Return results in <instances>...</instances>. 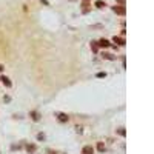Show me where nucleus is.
I'll return each mask as SVG.
<instances>
[{
  "mask_svg": "<svg viewBox=\"0 0 154 154\" xmlns=\"http://www.w3.org/2000/svg\"><path fill=\"white\" fill-rule=\"evenodd\" d=\"M54 116H56V119L59 120V122H60V123H68V122H69V116H68V114H66V112H62V111H57V112H56V114H54Z\"/></svg>",
  "mask_w": 154,
  "mask_h": 154,
  "instance_id": "nucleus-1",
  "label": "nucleus"
},
{
  "mask_svg": "<svg viewBox=\"0 0 154 154\" xmlns=\"http://www.w3.org/2000/svg\"><path fill=\"white\" fill-rule=\"evenodd\" d=\"M112 11H114L117 16H125V14H126L125 5H117V3H116V6H112Z\"/></svg>",
  "mask_w": 154,
  "mask_h": 154,
  "instance_id": "nucleus-2",
  "label": "nucleus"
},
{
  "mask_svg": "<svg viewBox=\"0 0 154 154\" xmlns=\"http://www.w3.org/2000/svg\"><path fill=\"white\" fill-rule=\"evenodd\" d=\"M29 117H31V120H32V122H40V119H42V116H40V112H39V111H36V110L29 111Z\"/></svg>",
  "mask_w": 154,
  "mask_h": 154,
  "instance_id": "nucleus-3",
  "label": "nucleus"
},
{
  "mask_svg": "<svg viewBox=\"0 0 154 154\" xmlns=\"http://www.w3.org/2000/svg\"><path fill=\"white\" fill-rule=\"evenodd\" d=\"M25 150L28 154H34L37 151V145L36 143H25Z\"/></svg>",
  "mask_w": 154,
  "mask_h": 154,
  "instance_id": "nucleus-4",
  "label": "nucleus"
},
{
  "mask_svg": "<svg viewBox=\"0 0 154 154\" xmlns=\"http://www.w3.org/2000/svg\"><path fill=\"white\" fill-rule=\"evenodd\" d=\"M97 45H99V48H110V46H111V43H110L108 39H100V40H97Z\"/></svg>",
  "mask_w": 154,
  "mask_h": 154,
  "instance_id": "nucleus-5",
  "label": "nucleus"
},
{
  "mask_svg": "<svg viewBox=\"0 0 154 154\" xmlns=\"http://www.w3.org/2000/svg\"><path fill=\"white\" fill-rule=\"evenodd\" d=\"M94 153H96V150L92 145H85L82 148V154H94Z\"/></svg>",
  "mask_w": 154,
  "mask_h": 154,
  "instance_id": "nucleus-6",
  "label": "nucleus"
},
{
  "mask_svg": "<svg viewBox=\"0 0 154 154\" xmlns=\"http://www.w3.org/2000/svg\"><path fill=\"white\" fill-rule=\"evenodd\" d=\"M112 42L116 43V46H123L126 42H125V39L123 37H120V36H114L112 37Z\"/></svg>",
  "mask_w": 154,
  "mask_h": 154,
  "instance_id": "nucleus-7",
  "label": "nucleus"
},
{
  "mask_svg": "<svg viewBox=\"0 0 154 154\" xmlns=\"http://www.w3.org/2000/svg\"><path fill=\"white\" fill-rule=\"evenodd\" d=\"M90 9H91L90 0H83V2H82V12H83V14H86V12H90Z\"/></svg>",
  "mask_w": 154,
  "mask_h": 154,
  "instance_id": "nucleus-8",
  "label": "nucleus"
},
{
  "mask_svg": "<svg viewBox=\"0 0 154 154\" xmlns=\"http://www.w3.org/2000/svg\"><path fill=\"white\" fill-rule=\"evenodd\" d=\"M0 80H2V83L6 86V88H11V86H12V82H11V79H9V77L2 76V77H0Z\"/></svg>",
  "mask_w": 154,
  "mask_h": 154,
  "instance_id": "nucleus-9",
  "label": "nucleus"
},
{
  "mask_svg": "<svg viewBox=\"0 0 154 154\" xmlns=\"http://www.w3.org/2000/svg\"><path fill=\"white\" fill-rule=\"evenodd\" d=\"M102 59H106V60H116L114 54H111V52H102Z\"/></svg>",
  "mask_w": 154,
  "mask_h": 154,
  "instance_id": "nucleus-10",
  "label": "nucleus"
},
{
  "mask_svg": "<svg viewBox=\"0 0 154 154\" xmlns=\"http://www.w3.org/2000/svg\"><path fill=\"white\" fill-rule=\"evenodd\" d=\"M97 151L99 153H105L106 151V145L103 142H97Z\"/></svg>",
  "mask_w": 154,
  "mask_h": 154,
  "instance_id": "nucleus-11",
  "label": "nucleus"
},
{
  "mask_svg": "<svg viewBox=\"0 0 154 154\" xmlns=\"http://www.w3.org/2000/svg\"><path fill=\"white\" fill-rule=\"evenodd\" d=\"M94 5H96V8H99V9H103L105 6H106V3L103 2V0H96Z\"/></svg>",
  "mask_w": 154,
  "mask_h": 154,
  "instance_id": "nucleus-12",
  "label": "nucleus"
},
{
  "mask_svg": "<svg viewBox=\"0 0 154 154\" xmlns=\"http://www.w3.org/2000/svg\"><path fill=\"white\" fill-rule=\"evenodd\" d=\"M90 46H91V51H92V52H99V45H97L96 40H92Z\"/></svg>",
  "mask_w": 154,
  "mask_h": 154,
  "instance_id": "nucleus-13",
  "label": "nucleus"
},
{
  "mask_svg": "<svg viewBox=\"0 0 154 154\" xmlns=\"http://www.w3.org/2000/svg\"><path fill=\"white\" fill-rule=\"evenodd\" d=\"M116 133H117V134H120L122 137H125V136H126V131H125V128H123V126H120V128H117V130H116Z\"/></svg>",
  "mask_w": 154,
  "mask_h": 154,
  "instance_id": "nucleus-14",
  "label": "nucleus"
},
{
  "mask_svg": "<svg viewBox=\"0 0 154 154\" xmlns=\"http://www.w3.org/2000/svg\"><path fill=\"white\" fill-rule=\"evenodd\" d=\"M45 139H46L45 133H39V134H37V140H39V142H43Z\"/></svg>",
  "mask_w": 154,
  "mask_h": 154,
  "instance_id": "nucleus-15",
  "label": "nucleus"
},
{
  "mask_svg": "<svg viewBox=\"0 0 154 154\" xmlns=\"http://www.w3.org/2000/svg\"><path fill=\"white\" fill-rule=\"evenodd\" d=\"M97 77L102 79V77H106V72H97Z\"/></svg>",
  "mask_w": 154,
  "mask_h": 154,
  "instance_id": "nucleus-16",
  "label": "nucleus"
},
{
  "mask_svg": "<svg viewBox=\"0 0 154 154\" xmlns=\"http://www.w3.org/2000/svg\"><path fill=\"white\" fill-rule=\"evenodd\" d=\"M3 100H5V102H9L11 97H9V96H5V97H3Z\"/></svg>",
  "mask_w": 154,
  "mask_h": 154,
  "instance_id": "nucleus-17",
  "label": "nucleus"
},
{
  "mask_svg": "<svg viewBox=\"0 0 154 154\" xmlns=\"http://www.w3.org/2000/svg\"><path fill=\"white\" fill-rule=\"evenodd\" d=\"M48 154H59L57 151H52V150H48Z\"/></svg>",
  "mask_w": 154,
  "mask_h": 154,
  "instance_id": "nucleus-18",
  "label": "nucleus"
},
{
  "mask_svg": "<svg viewBox=\"0 0 154 154\" xmlns=\"http://www.w3.org/2000/svg\"><path fill=\"white\" fill-rule=\"evenodd\" d=\"M117 2H119L120 5H125V0H117Z\"/></svg>",
  "mask_w": 154,
  "mask_h": 154,
  "instance_id": "nucleus-19",
  "label": "nucleus"
},
{
  "mask_svg": "<svg viewBox=\"0 0 154 154\" xmlns=\"http://www.w3.org/2000/svg\"><path fill=\"white\" fill-rule=\"evenodd\" d=\"M5 68H3V65H0V71H3Z\"/></svg>",
  "mask_w": 154,
  "mask_h": 154,
  "instance_id": "nucleus-20",
  "label": "nucleus"
}]
</instances>
